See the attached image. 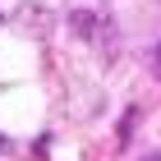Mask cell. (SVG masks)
<instances>
[{
  "label": "cell",
  "mask_w": 161,
  "mask_h": 161,
  "mask_svg": "<svg viewBox=\"0 0 161 161\" xmlns=\"http://www.w3.org/2000/svg\"><path fill=\"white\" fill-rule=\"evenodd\" d=\"M152 69H161V46H157V55H152Z\"/></svg>",
  "instance_id": "cell-3"
},
{
  "label": "cell",
  "mask_w": 161,
  "mask_h": 161,
  "mask_svg": "<svg viewBox=\"0 0 161 161\" xmlns=\"http://www.w3.org/2000/svg\"><path fill=\"white\" fill-rule=\"evenodd\" d=\"M69 28L78 32V42H92V32H97V19H92L87 9H74V14H69Z\"/></svg>",
  "instance_id": "cell-1"
},
{
  "label": "cell",
  "mask_w": 161,
  "mask_h": 161,
  "mask_svg": "<svg viewBox=\"0 0 161 161\" xmlns=\"http://www.w3.org/2000/svg\"><path fill=\"white\" fill-rule=\"evenodd\" d=\"M19 23H23L28 32H46V9H42V5H23Z\"/></svg>",
  "instance_id": "cell-2"
},
{
  "label": "cell",
  "mask_w": 161,
  "mask_h": 161,
  "mask_svg": "<svg viewBox=\"0 0 161 161\" xmlns=\"http://www.w3.org/2000/svg\"><path fill=\"white\" fill-rule=\"evenodd\" d=\"M147 161H161V152H152V157H147Z\"/></svg>",
  "instance_id": "cell-4"
}]
</instances>
